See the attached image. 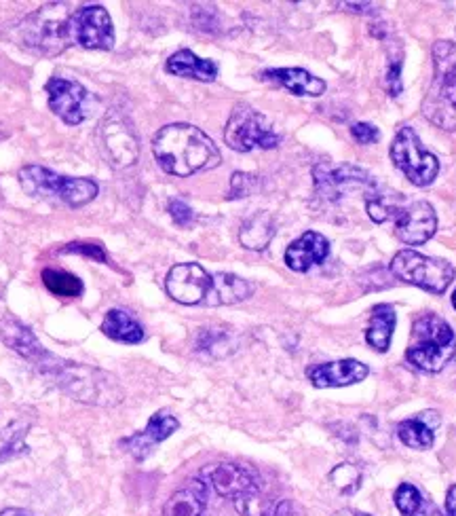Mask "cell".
I'll return each instance as SVG.
<instances>
[{"label": "cell", "instance_id": "d590c367", "mask_svg": "<svg viewBox=\"0 0 456 516\" xmlns=\"http://www.w3.org/2000/svg\"><path fill=\"white\" fill-rule=\"evenodd\" d=\"M366 210H368V216L374 220L376 225L387 223V220L393 216V212H391L393 208H389L387 201L380 197V195H376V193L366 199Z\"/></svg>", "mask_w": 456, "mask_h": 516}, {"label": "cell", "instance_id": "4316f807", "mask_svg": "<svg viewBox=\"0 0 456 516\" xmlns=\"http://www.w3.org/2000/svg\"><path fill=\"white\" fill-rule=\"evenodd\" d=\"M275 237V220L269 212H256L245 220L239 229V242L247 250H264L269 248L271 239Z\"/></svg>", "mask_w": 456, "mask_h": 516}, {"label": "cell", "instance_id": "7a4b0ae2", "mask_svg": "<svg viewBox=\"0 0 456 516\" xmlns=\"http://www.w3.org/2000/svg\"><path fill=\"white\" fill-rule=\"evenodd\" d=\"M36 371L49 377L70 398L93 404V407H117L123 400V390L117 377H112L102 368L70 362L49 352Z\"/></svg>", "mask_w": 456, "mask_h": 516}, {"label": "cell", "instance_id": "e0dca14e", "mask_svg": "<svg viewBox=\"0 0 456 516\" xmlns=\"http://www.w3.org/2000/svg\"><path fill=\"white\" fill-rule=\"evenodd\" d=\"M330 254V242L317 231L302 233L285 250V265L296 273H307L311 267L321 265Z\"/></svg>", "mask_w": 456, "mask_h": 516}, {"label": "cell", "instance_id": "f35d334b", "mask_svg": "<svg viewBox=\"0 0 456 516\" xmlns=\"http://www.w3.org/2000/svg\"><path fill=\"white\" fill-rule=\"evenodd\" d=\"M402 60H395L391 66H389V70H387V91H389V96H393V98H397L399 94H402Z\"/></svg>", "mask_w": 456, "mask_h": 516}, {"label": "cell", "instance_id": "ee69618b", "mask_svg": "<svg viewBox=\"0 0 456 516\" xmlns=\"http://www.w3.org/2000/svg\"><path fill=\"white\" fill-rule=\"evenodd\" d=\"M332 516H372V514H366V512H357V510H349V508H345V510L334 512Z\"/></svg>", "mask_w": 456, "mask_h": 516}, {"label": "cell", "instance_id": "d6986e66", "mask_svg": "<svg viewBox=\"0 0 456 516\" xmlns=\"http://www.w3.org/2000/svg\"><path fill=\"white\" fill-rule=\"evenodd\" d=\"M178 428H180V421L174 415L169 411H159L150 417L144 432L133 434L131 438L125 440L127 451L142 462V459H146L159 442L167 440Z\"/></svg>", "mask_w": 456, "mask_h": 516}, {"label": "cell", "instance_id": "7c38bea8", "mask_svg": "<svg viewBox=\"0 0 456 516\" xmlns=\"http://www.w3.org/2000/svg\"><path fill=\"white\" fill-rule=\"evenodd\" d=\"M100 138L102 149L114 168H127V165H133L138 161V136L133 132V125L129 123V119H125L121 113L110 110L106 119L102 121Z\"/></svg>", "mask_w": 456, "mask_h": 516}, {"label": "cell", "instance_id": "8d00e7d4", "mask_svg": "<svg viewBox=\"0 0 456 516\" xmlns=\"http://www.w3.org/2000/svg\"><path fill=\"white\" fill-rule=\"evenodd\" d=\"M62 252L66 254H81V256H89L91 261H98V263H108V256L104 252V248L100 244H81V242H74L68 244Z\"/></svg>", "mask_w": 456, "mask_h": 516}, {"label": "cell", "instance_id": "277c9868", "mask_svg": "<svg viewBox=\"0 0 456 516\" xmlns=\"http://www.w3.org/2000/svg\"><path fill=\"white\" fill-rule=\"evenodd\" d=\"M456 356V335L446 320L425 313L412 326V345L406 360L425 373H440Z\"/></svg>", "mask_w": 456, "mask_h": 516}, {"label": "cell", "instance_id": "44dd1931", "mask_svg": "<svg viewBox=\"0 0 456 516\" xmlns=\"http://www.w3.org/2000/svg\"><path fill=\"white\" fill-rule=\"evenodd\" d=\"M264 81H271L283 89H288L294 96H309V98H319L326 94V81L311 75L309 70L302 68H273L262 72Z\"/></svg>", "mask_w": 456, "mask_h": 516}, {"label": "cell", "instance_id": "ab89813d", "mask_svg": "<svg viewBox=\"0 0 456 516\" xmlns=\"http://www.w3.org/2000/svg\"><path fill=\"white\" fill-rule=\"evenodd\" d=\"M351 134L359 144H374L380 138L378 127H374L370 123H353Z\"/></svg>", "mask_w": 456, "mask_h": 516}, {"label": "cell", "instance_id": "7bdbcfd3", "mask_svg": "<svg viewBox=\"0 0 456 516\" xmlns=\"http://www.w3.org/2000/svg\"><path fill=\"white\" fill-rule=\"evenodd\" d=\"M0 516H36V514L28 512V510H22V508H7V510L0 512Z\"/></svg>", "mask_w": 456, "mask_h": 516}, {"label": "cell", "instance_id": "1f68e13d", "mask_svg": "<svg viewBox=\"0 0 456 516\" xmlns=\"http://www.w3.org/2000/svg\"><path fill=\"white\" fill-rule=\"evenodd\" d=\"M28 430H30L28 421H13L11 426H7L3 432H0V464L28 449L24 445V436L28 434Z\"/></svg>", "mask_w": 456, "mask_h": 516}, {"label": "cell", "instance_id": "603a6c76", "mask_svg": "<svg viewBox=\"0 0 456 516\" xmlns=\"http://www.w3.org/2000/svg\"><path fill=\"white\" fill-rule=\"evenodd\" d=\"M440 415L435 411L418 413L416 417L404 419L397 426V436L404 442L406 447L416 451H427L433 447L435 442V428L440 426Z\"/></svg>", "mask_w": 456, "mask_h": 516}, {"label": "cell", "instance_id": "5bb4252c", "mask_svg": "<svg viewBox=\"0 0 456 516\" xmlns=\"http://www.w3.org/2000/svg\"><path fill=\"white\" fill-rule=\"evenodd\" d=\"M209 286H212V275L197 263H182L171 267L165 278L167 294L182 305L203 303Z\"/></svg>", "mask_w": 456, "mask_h": 516}, {"label": "cell", "instance_id": "cb8c5ba5", "mask_svg": "<svg viewBox=\"0 0 456 516\" xmlns=\"http://www.w3.org/2000/svg\"><path fill=\"white\" fill-rule=\"evenodd\" d=\"M207 506V483L203 478H193L186 487L178 489L169 497L163 516H205Z\"/></svg>", "mask_w": 456, "mask_h": 516}, {"label": "cell", "instance_id": "7402d4cb", "mask_svg": "<svg viewBox=\"0 0 456 516\" xmlns=\"http://www.w3.org/2000/svg\"><path fill=\"white\" fill-rule=\"evenodd\" d=\"M252 292H254V284L239 278V275L216 273L212 275V286H209V292L203 303L207 307L237 305L245 299H250Z\"/></svg>", "mask_w": 456, "mask_h": 516}, {"label": "cell", "instance_id": "b9f144b4", "mask_svg": "<svg viewBox=\"0 0 456 516\" xmlns=\"http://www.w3.org/2000/svg\"><path fill=\"white\" fill-rule=\"evenodd\" d=\"M446 516H456V485L446 493Z\"/></svg>", "mask_w": 456, "mask_h": 516}, {"label": "cell", "instance_id": "d4e9b609", "mask_svg": "<svg viewBox=\"0 0 456 516\" xmlns=\"http://www.w3.org/2000/svg\"><path fill=\"white\" fill-rule=\"evenodd\" d=\"M167 72L182 79L212 83L218 77V64L212 60H203L188 49H180L167 60Z\"/></svg>", "mask_w": 456, "mask_h": 516}, {"label": "cell", "instance_id": "5b68a950", "mask_svg": "<svg viewBox=\"0 0 456 516\" xmlns=\"http://www.w3.org/2000/svg\"><path fill=\"white\" fill-rule=\"evenodd\" d=\"M19 184L28 195L34 197H55L70 208H81L93 201L100 193L98 182L91 178L60 176L43 165H26L17 174Z\"/></svg>", "mask_w": 456, "mask_h": 516}, {"label": "cell", "instance_id": "9c48e42d", "mask_svg": "<svg viewBox=\"0 0 456 516\" xmlns=\"http://www.w3.org/2000/svg\"><path fill=\"white\" fill-rule=\"evenodd\" d=\"M391 159L416 187H429L440 174V161L429 153L412 127H402L391 144Z\"/></svg>", "mask_w": 456, "mask_h": 516}, {"label": "cell", "instance_id": "f1b7e54d", "mask_svg": "<svg viewBox=\"0 0 456 516\" xmlns=\"http://www.w3.org/2000/svg\"><path fill=\"white\" fill-rule=\"evenodd\" d=\"M393 500L397 510L402 512V516H442L440 508H437L431 500H427V497L412 483L399 485Z\"/></svg>", "mask_w": 456, "mask_h": 516}, {"label": "cell", "instance_id": "f6af8a7d", "mask_svg": "<svg viewBox=\"0 0 456 516\" xmlns=\"http://www.w3.org/2000/svg\"><path fill=\"white\" fill-rule=\"evenodd\" d=\"M9 136V132H7V129H3V125H0V140H5Z\"/></svg>", "mask_w": 456, "mask_h": 516}, {"label": "cell", "instance_id": "2e32d148", "mask_svg": "<svg viewBox=\"0 0 456 516\" xmlns=\"http://www.w3.org/2000/svg\"><path fill=\"white\" fill-rule=\"evenodd\" d=\"M203 481L222 497H239L247 491L258 487V481L252 470L239 464H214L207 466L203 472Z\"/></svg>", "mask_w": 456, "mask_h": 516}, {"label": "cell", "instance_id": "836d02e7", "mask_svg": "<svg viewBox=\"0 0 456 516\" xmlns=\"http://www.w3.org/2000/svg\"><path fill=\"white\" fill-rule=\"evenodd\" d=\"M235 508L239 514L243 516H266L269 514V510L273 508L269 497H264L260 487L247 491L239 497H235Z\"/></svg>", "mask_w": 456, "mask_h": 516}, {"label": "cell", "instance_id": "bcb514c9", "mask_svg": "<svg viewBox=\"0 0 456 516\" xmlns=\"http://www.w3.org/2000/svg\"><path fill=\"white\" fill-rule=\"evenodd\" d=\"M452 305H454V309H456V290H454V294H452Z\"/></svg>", "mask_w": 456, "mask_h": 516}, {"label": "cell", "instance_id": "ba28073f", "mask_svg": "<svg viewBox=\"0 0 456 516\" xmlns=\"http://www.w3.org/2000/svg\"><path fill=\"white\" fill-rule=\"evenodd\" d=\"M224 142L237 153H250L254 149H275L281 136L275 132L271 121L252 106H237L224 127Z\"/></svg>", "mask_w": 456, "mask_h": 516}, {"label": "cell", "instance_id": "30bf717a", "mask_svg": "<svg viewBox=\"0 0 456 516\" xmlns=\"http://www.w3.org/2000/svg\"><path fill=\"white\" fill-rule=\"evenodd\" d=\"M313 178H315V193L336 204L342 197H347L351 191L355 189H372L376 187L374 178L364 170L357 168V165H328V163H319L315 165L313 170Z\"/></svg>", "mask_w": 456, "mask_h": 516}, {"label": "cell", "instance_id": "484cf974", "mask_svg": "<svg viewBox=\"0 0 456 516\" xmlns=\"http://www.w3.org/2000/svg\"><path fill=\"white\" fill-rule=\"evenodd\" d=\"M102 333L119 343L136 345L144 341V328L136 318H131L123 309H110L102 322Z\"/></svg>", "mask_w": 456, "mask_h": 516}, {"label": "cell", "instance_id": "3957f363", "mask_svg": "<svg viewBox=\"0 0 456 516\" xmlns=\"http://www.w3.org/2000/svg\"><path fill=\"white\" fill-rule=\"evenodd\" d=\"M423 117L435 127L456 132V45H433V81L423 100Z\"/></svg>", "mask_w": 456, "mask_h": 516}, {"label": "cell", "instance_id": "4dcf8cb0", "mask_svg": "<svg viewBox=\"0 0 456 516\" xmlns=\"http://www.w3.org/2000/svg\"><path fill=\"white\" fill-rule=\"evenodd\" d=\"M43 284L53 297L60 299H76L83 294V282L64 269H45Z\"/></svg>", "mask_w": 456, "mask_h": 516}, {"label": "cell", "instance_id": "f546056e", "mask_svg": "<svg viewBox=\"0 0 456 516\" xmlns=\"http://www.w3.org/2000/svg\"><path fill=\"white\" fill-rule=\"evenodd\" d=\"M197 352L209 358H224L233 352V335L222 328H201L197 335Z\"/></svg>", "mask_w": 456, "mask_h": 516}, {"label": "cell", "instance_id": "4fadbf2b", "mask_svg": "<svg viewBox=\"0 0 456 516\" xmlns=\"http://www.w3.org/2000/svg\"><path fill=\"white\" fill-rule=\"evenodd\" d=\"M49 108L68 125H81L89 115L87 89L72 79L53 77L47 81Z\"/></svg>", "mask_w": 456, "mask_h": 516}, {"label": "cell", "instance_id": "ffe728a7", "mask_svg": "<svg viewBox=\"0 0 456 516\" xmlns=\"http://www.w3.org/2000/svg\"><path fill=\"white\" fill-rule=\"evenodd\" d=\"M0 341H3L7 347H11L15 354L28 360L34 368L41 364L49 354L47 349L41 345V341L36 339L32 330L13 316H5L3 320H0Z\"/></svg>", "mask_w": 456, "mask_h": 516}, {"label": "cell", "instance_id": "8fae6325", "mask_svg": "<svg viewBox=\"0 0 456 516\" xmlns=\"http://www.w3.org/2000/svg\"><path fill=\"white\" fill-rule=\"evenodd\" d=\"M68 41L85 49H112L114 26L108 11L100 5L76 9L68 20Z\"/></svg>", "mask_w": 456, "mask_h": 516}, {"label": "cell", "instance_id": "9a60e30c", "mask_svg": "<svg viewBox=\"0 0 456 516\" xmlns=\"http://www.w3.org/2000/svg\"><path fill=\"white\" fill-rule=\"evenodd\" d=\"M395 235L402 244L421 246L437 231V214L429 201H412L410 206L393 212Z\"/></svg>", "mask_w": 456, "mask_h": 516}, {"label": "cell", "instance_id": "8992f818", "mask_svg": "<svg viewBox=\"0 0 456 516\" xmlns=\"http://www.w3.org/2000/svg\"><path fill=\"white\" fill-rule=\"evenodd\" d=\"M68 20L70 15L66 13V7L62 5H49L34 15L26 17V20L15 28L17 41L22 47L43 53V55H55L70 45L68 41Z\"/></svg>", "mask_w": 456, "mask_h": 516}, {"label": "cell", "instance_id": "74e56055", "mask_svg": "<svg viewBox=\"0 0 456 516\" xmlns=\"http://www.w3.org/2000/svg\"><path fill=\"white\" fill-rule=\"evenodd\" d=\"M169 216L178 227H188L195 220V212L182 199H171L169 201Z\"/></svg>", "mask_w": 456, "mask_h": 516}, {"label": "cell", "instance_id": "52a82bcc", "mask_svg": "<svg viewBox=\"0 0 456 516\" xmlns=\"http://www.w3.org/2000/svg\"><path fill=\"white\" fill-rule=\"evenodd\" d=\"M391 273L397 280L412 284L431 294H444L454 280V267L444 258L425 256L416 250H399L391 261Z\"/></svg>", "mask_w": 456, "mask_h": 516}, {"label": "cell", "instance_id": "6da1fadb", "mask_svg": "<svg viewBox=\"0 0 456 516\" xmlns=\"http://www.w3.org/2000/svg\"><path fill=\"white\" fill-rule=\"evenodd\" d=\"M161 170L171 176H193L203 170H214L220 165L222 155L214 140L199 127L188 123H171L161 127L152 140Z\"/></svg>", "mask_w": 456, "mask_h": 516}, {"label": "cell", "instance_id": "e575fe53", "mask_svg": "<svg viewBox=\"0 0 456 516\" xmlns=\"http://www.w3.org/2000/svg\"><path fill=\"white\" fill-rule=\"evenodd\" d=\"M260 187V178L254 174H245V172H235L231 176V191H228V199H243L250 197L258 191Z\"/></svg>", "mask_w": 456, "mask_h": 516}, {"label": "cell", "instance_id": "60d3db41", "mask_svg": "<svg viewBox=\"0 0 456 516\" xmlns=\"http://www.w3.org/2000/svg\"><path fill=\"white\" fill-rule=\"evenodd\" d=\"M266 516H302V510L292 500L277 502Z\"/></svg>", "mask_w": 456, "mask_h": 516}, {"label": "cell", "instance_id": "ac0fdd59", "mask_svg": "<svg viewBox=\"0 0 456 516\" xmlns=\"http://www.w3.org/2000/svg\"><path fill=\"white\" fill-rule=\"evenodd\" d=\"M370 373V368L359 362V360H336V362H326V364H317L311 366L307 375L309 381L315 387H347L353 383L364 381Z\"/></svg>", "mask_w": 456, "mask_h": 516}, {"label": "cell", "instance_id": "83f0119b", "mask_svg": "<svg viewBox=\"0 0 456 516\" xmlns=\"http://www.w3.org/2000/svg\"><path fill=\"white\" fill-rule=\"evenodd\" d=\"M395 309L387 303H380L372 309V316H370V326L366 330V341L372 349L376 352L385 354L389 345H391V337H393V330H395Z\"/></svg>", "mask_w": 456, "mask_h": 516}, {"label": "cell", "instance_id": "d6a6232c", "mask_svg": "<svg viewBox=\"0 0 456 516\" xmlns=\"http://www.w3.org/2000/svg\"><path fill=\"white\" fill-rule=\"evenodd\" d=\"M330 483L336 487V491H340L342 495H353L359 491L361 487V470L355 464H338L332 472H330Z\"/></svg>", "mask_w": 456, "mask_h": 516}]
</instances>
